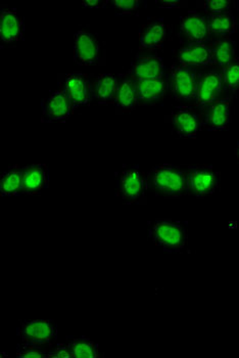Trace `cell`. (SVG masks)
<instances>
[{"instance_id":"obj_19","label":"cell","mask_w":239,"mask_h":358,"mask_svg":"<svg viewBox=\"0 0 239 358\" xmlns=\"http://www.w3.org/2000/svg\"><path fill=\"white\" fill-rule=\"evenodd\" d=\"M127 74L137 78H164L166 77L165 65L159 55L137 57Z\"/></svg>"},{"instance_id":"obj_24","label":"cell","mask_w":239,"mask_h":358,"mask_svg":"<svg viewBox=\"0 0 239 358\" xmlns=\"http://www.w3.org/2000/svg\"><path fill=\"white\" fill-rule=\"evenodd\" d=\"M214 65L218 70H224L233 63L236 55V42L229 37L220 38L212 44Z\"/></svg>"},{"instance_id":"obj_17","label":"cell","mask_w":239,"mask_h":358,"mask_svg":"<svg viewBox=\"0 0 239 358\" xmlns=\"http://www.w3.org/2000/svg\"><path fill=\"white\" fill-rule=\"evenodd\" d=\"M23 170V194L38 196L50 187V170L45 164L28 165Z\"/></svg>"},{"instance_id":"obj_5","label":"cell","mask_w":239,"mask_h":358,"mask_svg":"<svg viewBox=\"0 0 239 358\" xmlns=\"http://www.w3.org/2000/svg\"><path fill=\"white\" fill-rule=\"evenodd\" d=\"M57 84L70 99L73 114H75L80 107L89 106L92 103V99H90L92 79L89 75L79 71L59 75Z\"/></svg>"},{"instance_id":"obj_31","label":"cell","mask_w":239,"mask_h":358,"mask_svg":"<svg viewBox=\"0 0 239 358\" xmlns=\"http://www.w3.org/2000/svg\"><path fill=\"white\" fill-rule=\"evenodd\" d=\"M161 8H181L187 6V1L182 0H161V1H156Z\"/></svg>"},{"instance_id":"obj_14","label":"cell","mask_w":239,"mask_h":358,"mask_svg":"<svg viewBox=\"0 0 239 358\" xmlns=\"http://www.w3.org/2000/svg\"><path fill=\"white\" fill-rule=\"evenodd\" d=\"M223 72L215 69L198 75V92H196V106L205 107L208 103L220 99L223 92Z\"/></svg>"},{"instance_id":"obj_10","label":"cell","mask_w":239,"mask_h":358,"mask_svg":"<svg viewBox=\"0 0 239 358\" xmlns=\"http://www.w3.org/2000/svg\"><path fill=\"white\" fill-rule=\"evenodd\" d=\"M41 103L42 123H65L73 115L70 99L61 88L42 99Z\"/></svg>"},{"instance_id":"obj_4","label":"cell","mask_w":239,"mask_h":358,"mask_svg":"<svg viewBox=\"0 0 239 358\" xmlns=\"http://www.w3.org/2000/svg\"><path fill=\"white\" fill-rule=\"evenodd\" d=\"M57 324L52 320H23L17 328V336L25 343L52 346L57 339Z\"/></svg>"},{"instance_id":"obj_26","label":"cell","mask_w":239,"mask_h":358,"mask_svg":"<svg viewBox=\"0 0 239 358\" xmlns=\"http://www.w3.org/2000/svg\"><path fill=\"white\" fill-rule=\"evenodd\" d=\"M17 358H50V351L42 348L38 345L25 343L17 345Z\"/></svg>"},{"instance_id":"obj_28","label":"cell","mask_w":239,"mask_h":358,"mask_svg":"<svg viewBox=\"0 0 239 358\" xmlns=\"http://www.w3.org/2000/svg\"><path fill=\"white\" fill-rule=\"evenodd\" d=\"M208 15H222L226 13H230L231 8V1L230 0H207L203 2V6Z\"/></svg>"},{"instance_id":"obj_23","label":"cell","mask_w":239,"mask_h":358,"mask_svg":"<svg viewBox=\"0 0 239 358\" xmlns=\"http://www.w3.org/2000/svg\"><path fill=\"white\" fill-rule=\"evenodd\" d=\"M66 345L72 353L73 358H99V345L95 343L92 339L86 336L81 337H73L68 336L66 338Z\"/></svg>"},{"instance_id":"obj_21","label":"cell","mask_w":239,"mask_h":358,"mask_svg":"<svg viewBox=\"0 0 239 358\" xmlns=\"http://www.w3.org/2000/svg\"><path fill=\"white\" fill-rule=\"evenodd\" d=\"M166 27L163 20L150 22L140 29L139 42L146 50H158L163 46L166 39Z\"/></svg>"},{"instance_id":"obj_22","label":"cell","mask_w":239,"mask_h":358,"mask_svg":"<svg viewBox=\"0 0 239 358\" xmlns=\"http://www.w3.org/2000/svg\"><path fill=\"white\" fill-rule=\"evenodd\" d=\"M24 167L13 165L0 176V194L2 196H19L23 194Z\"/></svg>"},{"instance_id":"obj_6","label":"cell","mask_w":239,"mask_h":358,"mask_svg":"<svg viewBox=\"0 0 239 358\" xmlns=\"http://www.w3.org/2000/svg\"><path fill=\"white\" fill-rule=\"evenodd\" d=\"M169 88L177 101H196L198 92V71L190 66L173 65Z\"/></svg>"},{"instance_id":"obj_29","label":"cell","mask_w":239,"mask_h":358,"mask_svg":"<svg viewBox=\"0 0 239 358\" xmlns=\"http://www.w3.org/2000/svg\"><path fill=\"white\" fill-rule=\"evenodd\" d=\"M117 15H132L138 10L143 2L140 0H114L110 1Z\"/></svg>"},{"instance_id":"obj_20","label":"cell","mask_w":239,"mask_h":358,"mask_svg":"<svg viewBox=\"0 0 239 358\" xmlns=\"http://www.w3.org/2000/svg\"><path fill=\"white\" fill-rule=\"evenodd\" d=\"M138 107L136 92L131 76L121 74L119 76V90L115 101V113L117 115L131 113Z\"/></svg>"},{"instance_id":"obj_33","label":"cell","mask_w":239,"mask_h":358,"mask_svg":"<svg viewBox=\"0 0 239 358\" xmlns=\"http://www.w3.org/2000/svg\"><path fill=\"white\" fill-rule=\"evenodd\" d=\"M236 158H238V161L239 162V141H238V143H236Z\"/></svg>"},{"instance_id":"obj_15","label":"cell","mask_w":239,"mask_h":358,"mask_svg":"<svg viewBox=\"0 0 239 358\" xmlns=\"http://www.w3.org/2000/svg\"><path fill=\"white\" fill-rule=\"evenodd\" d=\"M25 34V23L17 8L2 6L0 8V38L4 43L22 41Z\"/></svg>"},{"instance_id":"obj_30","label":"cell","mask_w":239,"mask_h":358,"mask_svg":"<svg viewBox=\"0 0 239 358\" xmlns=\"http://www.w3.org/2000/svg\"><path fill=\"white\" fill-rule=\"evenodd\" d=\"M50 358H73V355L68 345L59 344L55 349L50 351Z\"/></svg>"},{"instance_id":"obj_18","label":"cell","mask_w":239,"mask_h":358,"mask_svg":"<svg viewBox=\"0 0 239 358\" xmlns=\"http://www.w3.org/2000/svg\"><path fill=\"white\" fill-rule=\"evenodd\" d=\"M182 65L190 67H208L214 65L212 45L207 43H188L179 50L177 55Z\"/></svg>"},{"instance_id":"obj_3","label":"cell","mask_w":239,"mask_h":358,"mask_svg":"<svg viewBox=\"0 0 239 358\" xmlns=\"http://www.w3.org/2000/svg\"><path fill=\"white\" fill-rule=\"evenodd\" d=\"M146 173L139 166H132L122 171L119 178L118 194L126 205L146 204Z\"/></svg>"},{"instance_id":"obj_27","label":"cell","mask_w":239,"mask_h":358,"mask_svg":"<svg viewBox=\"0 0 239 358\" xmlns=\"http://www.w3.org/2000/svg\"><path fill=\"white\" fill-rule=\"evenodd\" d=\"M223 72V87L229 92H236L239 88V63H232Z\"/></svg>"},{"instance_id":"obj_32","label":"cell","mask_w":239,"mask_h":358,"mask_svg":"<svg viewBox=\"0 0 239 358\" xmlns=\"http://www.w3.org/2000/svg\"><path fill=\"white\" fill-rule=\"evenodd\" d=\"M108 4V0H86L82 2V6L89 8H103Z\"/></svg>"},{"instance_id":"obj_8","label":"cell","mask_w":239,"mask_h":358,"mask_svg":"<svg viewBox=\"0 0 239 358\" xmlns=\"http://www.w3.org/2000/svg\"><path fill=\"white\" fill-rule=\"evenodd\" d=\"M232 97L219 99L201 108V129L223 131L231 123Z\"/></svg>"},{"instance_id":"obj_7","label":"cell","mask_w":239,"mask_h":358,"mask_svg":"<svg viewBox=\"0 0 239 358\" xmlns=\"http://www.w3.org/2000/svg\"><path fill=\"white\" fill-rule=\"evenodd\" d=\"M188 194L198 199L212 196L219 189V173L211 165L188 166Z\"/></svg>"},{"instance_id":"obj_13","label":"cell","mask_w":239,"mask_h":358,"mask_svg":"<svg viewBox=\"0 0 239 358\" xmlns=\"http://www.w3.org/2000/svg\"><path fill=\"white\" fill-rule=\"evenodd\" d=\"M180 31L179 37L181 41L188 43H205L209 41V25L207 17L196 10H190L185 17L180 19Z\"/></svg>"},{"instance_id":"obj_2","label":"cell","mask_w":239,"mask_h":358,"mask_svg":"<svg viewBox=\"0 0 239 358\" xmlns=\"http://www.w3.org/2000/svg\"><path fill=\"white\" fill-rule=\"evenodd\" d=\"M148 238L166 253H180L188 242L185 223L170 218H159L150 224Z\"/></svg>"},{"instance_id":"obj_12","label":"cell","mask_w":239,"mask_h":358,"mask_svg":"<svg viewBox=\"0 0 239 358\" xmlns=\"http://www.w3.org/2000/svg\"><path fill=\"white\" fill-rule=\"evenodd\" d=\"M131 78L134 83L138 106L157 105L164 99L169 88L167 77L164 78L131 77Z\"/></svg>"},{"instance_id":"obj_9","label":"cell","mask_w":239,"mask_h":358,"mask_svg":"<svg viewBox=\"0 0 239 358\" xmlns=\"http://www.w3.org/2000/svg\"><path fill=\"white\" fill-rule=\"evenodd\" d=\"M103 48L99 39L86 30L74 35V61L80 66H96L101 63Z\"/></svg>"},{"instance_id":"obj_1","label":"cell","mask_w":239,"mask_h":358,"mask_svg":"<svg viewBox=\"0 0 239 358\" xmlns=\"http://www.w3.org/2000/svg\"><path fill=\"white\" fill-rule=\"evenodd\" d=\"M188 169L174 164L154 166L146 173L147 189L166 200H177L188 194Z\"/></svg>"},{"instance_id":"obj_25","label":"cell","mask_w":239,"mask_h":358,"mask_svg":"<svg viewBox=\"0 0 239 358\" xmlns=\"http://www.w3.org/2000/svg\"><path fill=\"white\" fill-rule=\"evenodd\" d=\"M207 20L211 35L224 38L236 33V19L231 12L222 15H208Z\"/></svg>"},{"instance_id":"obj_16","label":"cell","mask_w":239,"mask_h":358,"mask_svg":"<svg viewBox=\"0 0 239 358\" xmlns=\"http://www.w3.org/2000/svg\"><path fill=\"white\" fill-rule=\"evenodd\" d=\"M119 90V78L113 74H101L92 79L90 99L97 105H115Z\"/></svg>"},{"instance_id":"obj_11","label":"cell","mask_w":239,"mask_h":358,"mask_svg":"<svg viewBox=\"0 0 239 358\" xmlns=\"http://www.w3.org/2000/svg\"><path fill=\"white\" fill-rule=\"evenodd\" d=\"M171 123L175 134L181 138L196 139L201 130V113L187 106H180L172 110Z\"/></svg>"}]
</instances>
